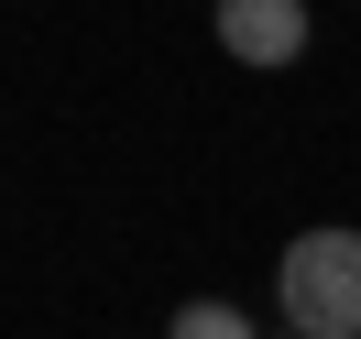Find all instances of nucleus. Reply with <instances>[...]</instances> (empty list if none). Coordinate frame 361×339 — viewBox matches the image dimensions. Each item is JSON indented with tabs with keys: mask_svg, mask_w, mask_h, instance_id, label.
<instances>
[{
	"mask_svg": "<svg viewBox=\"0 0 361 339\" xmlns=\"http://www.w3.org/2000/svg\"><path fill=\"white\" fill-rule=\"evenodd\" d=\"M274 307L307 339H361V230H295L274 263Z\"/></svg>",
	"mask_w": 361,
	"mask_h": 339,
	"instance_id": "nucleus-1",
	"label": "nucleus"
},
{
	"mask_svg": "<svg viewBox=\"0 0 361 339\" xmlns=\"http://www.w3.org/2000/svg\"><path fill=\"white\" fill-rule=\"evenodd\" d=\"M208 23H219V55H241V66H295L307 55V0H219Z\"/></svg>",
	"mask_w": 361,
	"mask_h": 339,
	"instance_id": "nucleus-2",
	"label": "nucleus"
},
{
	"mask_svg": "<svg viewBox=\"0 0 361 339\" xmlns=\"http://www.w3.org/2000/svg\"><path fill=\"white\" fill-rule=\"evenodd\" d=\"M274 339H307V328H274Z\"/></svg>",
	"mask_w": 361,
	"mask_h": 339,
	"instance_id": "nucleus-4",
	"label": "nucleus"
},
{
	"mask_svg": "<svg viewBox=\"0 0 361 339\" xmlns=\"http://www.w3.org/2000/svg\"><path fill=\"white\" fill-rule=\"evenodd\" d=\"M164 339H263V328H252L230 295H186V307L164 317Z\"/></svg>",
	"mask_w": 361,
	"mask_h": 339,
	"instance_id": "nucleus-3",
	"label": "nucleus"
}]
</instances>
